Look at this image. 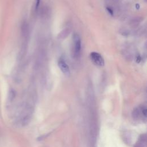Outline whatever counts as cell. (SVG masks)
Wrapping results in <instances>:
<instances>
[{
	"label": "cell",
	"mask_w": 147,
	"mask_h": 147,
	"mask_svg": "<svg viewBox=\"0 0 147 147\" xmlns=\"http://www.w3.org/2000/svg\"><path fill=\"white\" fill-rule=\"evenodd\" d=\"M90 59L93 64L95 65L102 67L105 64V61L103 57L98 52H92L90 53Z\"/></svg>",
	"instance_id": "obj_1"
},
{
	"label": "cell",
	"mask_w": 147,
	"mask_h": 147,
	"mask_svg": "<svg viewBox=\"0 0 147 147\" xmlns=\"http://www.w3.org/2000/svg\"><path fill=\"white\" fill-rule=\"evenodd\" d=\"M41 0H36V10H37L39 6L40 2Z\"/></svg>",
	"instance_id": "obj_5"
},
{
	"label": "cell",
	"mask_w": 147,
	"mask_h": 147,
	"mask_svg": "<svg viewBox=\"0 0 147 147\" xmlns=\"http://www.w3.org/2000/svg\"><path fill=\"white\" fill-rule=\"evenodd\" d=\"M107 10L108 11V12L111 15V16H113V11L112 10V9L110 7H107Z\"/></svg>",
	"instance_id": "obj_4"
},
{
	"label": "cell",
	"mask_w": 147,
	"mask_h": 147,
	"mask_svg": "<svg viewBox=\"0 0 147 147\" xmlns=\"http://www.w3.org/2000/svg\"><path fill=\"white\" fill-rule=\"evenodd\" d=\"M73 41L74 44V53L76 56H78L80 54L81 50V40L79 36L77 34H75L73 36Z\"/></svg>",
	"instance_id": "obj_2"
},
{
	"label": "cell",
	"mask_w": 147,
	"mask_h": 147,
	"mask_svg": "<svg viewBox=\"0 0 147 147\" xmlns=\"http://www.w3.org/2000/svg\"><path fill=\"white\" fill-rule=\"evenodd\" d=\"M58 65H59V67L60 68V69H61V71H62V72L64 75H65L67 76L69 75V74H70L69 67L63 59H60L59 60Z\"/></svg>",
	"instance_id": "obj_3"
}]
</instances>
